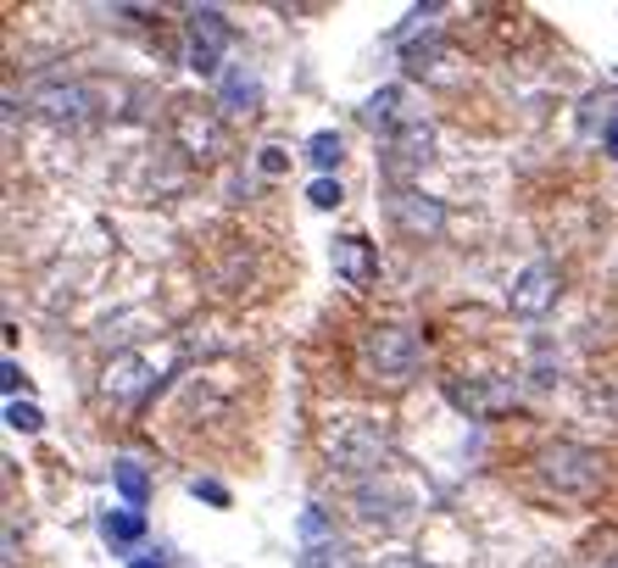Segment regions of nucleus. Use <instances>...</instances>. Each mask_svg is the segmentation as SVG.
I'll return each mask as SVG.
<instances>
[{
	"instance_id": "26",
	"label": "nucleus",
	"mask_w": 618,
	"mask_h": 568,
	"mask_svg": "<svg viewBox=\"0 0 618 568\" xmlns=\"http://www.w3.org/2000/svg\"><path fill=\"white\" fill-rule=\"evenodd\" d=\"M190 490H196V496H201V501H212V507H229V490H223V485H218V479H196V485H190Z\"/></svg>"
},
{
	"instance_id": "25",
	"label": "nucleus",
	"mask_w": 618,
	"mask_h": 568,
	"mask_svg": "<svg viewBox=\"0 0 618 568\" xmlns=\"http://www.w3.org/2000/svg\"><path fill=\"white\" fill-rule=\"evenodd\" d=\"M0 390H7L12 401H18V390H29V373H23V368H18L12 357H7V362H0Z\"/></svg>"
},
{
	"instance_id": "20",
	"label": "nucleus",
	"mask_w": 618,
	"mask_h": 568,
	"mask_svg": "<svg viewBox=\"0 0 618 568\" xmlns=\"http://www.w3.org/2000/svg\"><path fill=\"white\" fill-rule=\"evenodd\" d=\"M440 57H446L440 34H429V40H407V46H401V62H407V73H423V68H435Z\"/></svg>"
},
{
	"instance_id": "11",
	"label": "nucleus",
	"mask_w": 618,
	"mask_h": 568,
	"mask_svg": "<svg viewBox=\"0 0 618 568\" xmlns=\"http://www.w3.org/2000/svg\"><path fill=\"white\" fill-rule=\"evenodd\" d=\"M329 268H335L340 285L368 290V285L379 279V251H373V240H362V235H340V240L329 246Z\"/></svg>"
},
{
	"instance_id": "18",
	"label": "nucleus",
	"mask_w": 618,
	"mask_h": 568,
	"mask_svg": "<svg viewBox=\"0 0 618 568\" xmlns=\"http://www.w3.org/2000/svg\"><path fill=\"white\" fill-rule=\"evenodd\" d=\"M340 157H346V140H340L335 129H318V134L307 140V162H312V168H318L323 179H329V173L340 168Z\"/></svg>"
},
{
	"instance_id": "24",
	"label": "nucleus",
	"mask_w": 618,
	"mask_h": 568,
	"mask_svg": "<svg viewBox=\"0 0 618 568\" xmlns=\"http://www.w3.org/2000/svg\"><path fill=\"white\" fill-rule=\"evenodd\" d=\"M257 168H262L268 179H279V173L290 168V151H285V146H262V151H257Z\"/></svg>"
},
{
	"instance_id": "27",
	"label": "nucleus",
	"mask_w": 618,
	"mask_h": 568,
	"mask_svg": "<svg viewBox=\"0 0 618 568\" xmlns=\"http://www.w3.org/2000/svg\"><path fill=\"white\" fill-rule=\"evenodd\" d=\"M601 146H607V157H612V162H618V118H612V123H607V129H601Z\"/></svg>"
},
{
	"instance_id": "4",
	"label": "nucleus",
	"mask_w": 618,
	"mask_h": 568,
	"mask_svg": "<svg viewBox=\"0 0 618 568\" xmlns=\"http://www.w3.org/2000/svg\"><path fill=\"white\" fill-rule=\"evenodd\" d=\"M229 40H235L229 18H223L218 7H196L190 23H185V62H190V73H196V79H218Z\"/></svg>"
},
{
	"instance_id": "10",
	"label": "nucleus",
	"mask_w": 618,
	"mask_h": 568,
	"mask_svg": "<svg viewBox=\"0 0 618 568\" xmlns=\"http://www.w3.org/2000/svg\"><path fill=\"white\" fill-rule=\"evenodd\" d=\"M390 223L412 240H435L446 229V207L435 196H418V190H396L390 196Z\"/></svg>"
},
{
	"instance_id": "6",
	"label": "nucleus",
	"mask_w": 618,
	"mask_h": 568,
	"mask_svg": "<svg viewBox=\"0 0 618 568\" xmlns=\"http://www.w3.org/2000/svg\"><path fill=\"white\" fill-rule=\"evenodd\" d=\"M557 290H562V273H557V262H529L518 279H512V296H507V307H512V318H546L551 307H557Z\"/></svg>"
},
{
	"instance_id": "12",
	"label": "nucleus",
	"mask_w": 618,
	"mask_h": 568,
	"mask_svg": "<svg viewBox=\"0 0 618 568\" xmlns=\"http://www.w3.org/2000/svg\"><path fill=\"white\" fill-rule=\"evenodd\" d=\"M446 396L468 412V418H490V412H507L512 401H518V379H451L446 385Z\"/></svg>"
},
{
	"instance_id": "1",
	"label": "nucleus",
	"mask_w": 618,
	"mask_h": 568,
	"mask_svg": "<svg viewBox=\"0 0 618 568\" xmlns=\"http://www.w3.org/2000/svg\"><path fill=\"white\" fill-rule=\"evenodd\" d=\"M535 479L551 490V496H596L601 490V479H607V462H601V451H590V446H574V440H551V446H540L535 451Z\"/></svg>"
},
{
	"instance_id": "13",
	"label": "nucleus",
	"mask_w": 618,
	"mask_h": 568,
	"mask_svg": "<svg viewBox=\"0 0 618 568\" xmlns=\"http://www.w3.org/2000/svg\"><path fill=\"white\" fill-rule=\"evenodd\" d=\"M151 385H157V373H151V362H146L140 351L112 357V362H107V373H101V390H107L112 401H140Z\"/></svg>"
},
{
	"instance_id": "3",
	"label": "nucleus",
	"mask_w": 618,
	"mask_h": 568,
	"mask_svg": "<svg viewBox=\"0 0 618 568\" xmlns=\"http://www.w3.org/2000/svg\"><path fill=\"white\" fill-rule=\"evenodd\" d=\"M418 362H423V340H418L412 329H401V323H373V329L362 335V368H368L373 379L407 385V379L418 373Z\"/></svg>"
},
{
	"instance_id": "29",
	"label": "nucleus",
	"mask_w": 618,
	"mask_h": 568,
	"mask_svg": "<svg viewBox=\"0 0 618 568\" xmlns=\"http://www.w3.org/2000/svg\"><path fill=\"white\" fill-rule=\"evenodd\" d=\"M601 568H618V551H612V557H607V562H601Z\"/></svg>"
},
{
	"instance_id": "19",
	"label": "nucleus",
	"mask_w": 618,
	"mask_h": 568,
	"mask_svg": "<svg viewBox=\"0 0 618 568\" xmlns=\"http://www.w3.org/2000/svg\"><path fill=\"white\" fill-rule=\"evenodd\" d=\"M296 568H357V562H351V551L340 540H323V546H307L296 557Z\"/></svg>"
},
{
	"instance_id": "8",
	"label": "nucleus",
	"mask_w": 618,
	"mask_h": 568,
	"mask_svg": "<svg viewBox=\"0 0 618 568\" xmlns=\"http://www.w3.org/2000/svg\"><path fill=\"white\" fill-rule=\"evenodd\" d=\"M435 157V129L423 123V118H412L396 140H390V157H385V179L396 185V190H407V179L423 168Z\"/></svg>"
},
{
	"instance_id": "28",
	"label": "nucleus",
	"mask_w": 618,
	"mask_h": 568,
	"mask_svg": "<svg viewBox=\"0 0 618 568\" xmlns=\"http://www.w3.org/2000/svg\"><path fill=\"white\" fill-rule=\"evenodd\" d=\"M134 568H168L162 557H134Z\"/></svg>"
},
{
	"instance_id": "7",
	"label": "nucleus",
	"mask_w": 618,
	"mask_h": 568,
	"mask_svg": "<svg viewBox=\"0 0 618 568\" xmlns=\"http://www.w3.org/2000/svg\"><path fill=\"white\" fill-rule=\"evenodd\" d=\"M29 101H34V112L51 118V123H79V118L101 112L107 90H96V84H40Z\"/></svg>"
},
{
	"instance_id": "22",
	"label": "nucleus",
	"mask_w": 618,
	"mask_h": 568,
	"mask_svg": "<svg viewBox=\"0 0 618 568\" xmlns=\"http://www.w3.org/2000/svg\"><path fill=\"white\" fill-rule=\"evenodd\" d=\"M307 201L323 207V212H335V207L346 201V190H340V179H312V185H307Z\"/></svg>"
},
{
	"instance_id": "23",
	"label": "nucleus",
	"mask_w": 618,
	"mask_h": 568,
	"mask_svg": "<svg viewBox=\"0 0 618 568\" xmlns=\"http://www.w3.org/2000/svg\"><path fill=\"white\" fill-rule=\"evenodd\" d=\"M301 540H307V546H323V540H335V529H329L323 507H307V512H301Z\"/></svg>"
},
{
	"instance_id": "16",
	"label": "nucleus",
	"mask_w": 618,
	"mask_h": 568,
	"mask_svg": "<svg viewBox=\"0 0 618 568\" xmlns=\"http://www.w3.org/2000/svg\"><path fill=\"white\" fill-rule=\"evenodd\" d=\"M223 112H257V101H262V84H257V73L251 68H223Z\"/></svg>"
},
{
	"instance_id": "15",
	"label": "nucleus",
	"mask_w": 618,
	"mask_h": 568,
	"mask_svg": "<svg viewBox=\"0 0 618 568\" xmlns=\"http://www.w3.org/2000/svg\"><path fill=\"white\" fill-rule=\"evenodd\" d=\"M101 535H107L112 551H129V546L146 540V512L140 507H112V512H101Z\"/></svg>"
},
{
	"instance_id": "21",
	"label": "nucleus",
	"mask_w": 618,
	"mask_h": 568,
	"mask_svg": "<svg viewBox=\"0 0 618 568\" xmlns=\"http://www.w3.org/2000/svg\"><path fill=\"white\" fill-rule=\"evenodd\" d=\"M7 423H12L18 435H40V429H46V412H40L34 401H7Z\"/></svg>"
},
{
	"instance_id": "5",
	"label": "nucleus",
	"mask_w": 618,
	"mask_h": 568,
	"mask_svg": "<svg viewBox=\"0 0 618 568\" xmlns=\"http://www.w3.org/2000/svg\"><path fill=\"white\" fill-rule=\"evenodd\" d=\"M173 146H179L190 162H218L223 146H229V129H223V118L207 112V107H179V112H173Z\"/></svg>"
},
{
	"instance_id": "14",
	"label": "nucleus",
	"mask_w": 618,
	"mask_h": 568,
	"mask_svg": "<svg viewBox=\"0 0 618 568\" xmlns=\"http://www.w3.org/2000/svg\"><path fill=\"white\" fill-rule=\"evenodd\" d=\"M362 123H368L373 134L396 140V134L412 123V112H407V90H401V84H385V90H373V96L362 101Z\"/></svg>"
},
{
	"instance_id": "17",
	"label": "nucleus",
	"mask_w": 618,
	"mask_h": 568,
	"mask_svg": "<svg viewBox=\"0 0 618 568\" xmlns=\"http://www.w3.org/2000/svg\"><path fill=\"white\" fill-rule=\"evenodd\" d=\"M112 485H118V496H123L129 507H146V496H151V474H146L134 457H118V462H112Z\"/></svg>"
},
{
	"instance_id": "2",
	"label": "nucleus",
	"mask_w": 618,
	"mask_h": 568,
	"mask_svg": "<svg viewBox=\"0 0 618 568\" xmlns=\"http://www.w3.org/2000/svg\"><path fill=\"white\" fill-rule=\"evenodd\" d=\"M323 451H329L335 468H346V474H357V479H373L379 462L390 457V429L373 423V418H346V423H335V429L323 435Z\"/></svg>"
},
{
	"instance_id": "9",
	"label": "nucleus",
	"mask_w": 618,
	"mask_h": 568,
	"mask_svg": "<svg viewBox=\"0 0 618 568\" xmlns=\"http://www.w3.org/2000/svg\"><path fill=\"white\" fill-rule=\"evenodd\" d=\"M351 501H357V518H362V524H385V529H396V524L412 512V496H407L396 479H362Z\"/></svg>"
}]
</instances>
